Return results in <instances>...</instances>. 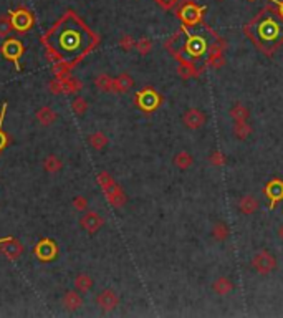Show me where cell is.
Masks as SVG:
<instances>
[{
    "mask_svg": "<svg viewBox=\"0 0 283 318\" xmlns=\"http://www.w3.org/2000/svg\"><path fill=\"white\" fill-rule=\"evenodd\" d=\"M50 33H53V35L56 37V42H58V45L61 47V50L55 55H58L63 60V53H65V50L66 51H75V50L82 48V45L85 43L83 37L88 32L85 30V27H82L80 20L73 19L72 15H68L66 19H63L60 24L55 27V30L50 32Z\"/></svg>",
    "mask_w": 283,
    "mask_h": 318,
    "instance_id": "6da1fadb",
    "label": "cell"
},
{
    "mask_svg": "<svg viewBox=\"0 0 283 318\" xmlns=\"http://www.w3.org/2000/svg\"><path fill=\"white\" fill-rule=\"evenodd\" d=\"M24 51H25L24 43H22L20 40H17V38H7L2 43V47H0V53H2V56L5 60L12 61L17 70H20L19 60L24 56Z\"/></svg>",
    "mask_w": 283,
    "mask_h": 318,
    "instance_id": "7a4b0ae2",
    "label": "cell"
},
{
    "mask_svg": "<svg viewBox=\"0 0 283 318\" xmlns=\"http://www.w3.org/2000/svg\"><path fill=\"white\" fill-rule=\"evenodd\" d=\"M252 269L260 275H268L276 269V257L268 250H260L252 257Z\"/></svg>",
    "mask_w": 283,
    "mask_h": 318,
    "instance_id": "3957f363",
    "label": "cell"
},
{
    "mask_svg": "<svg viewBox=\"0 0 283 318\" xmlns=\"http://www.w3.org/2000/svg\"><path fill=\"white\" fill-rule=\"evenodd\" d=\"M33 253L40 262H53L58 257V245L51 239H42L33 248Z\"/></svg>",
    "mask_w": 283,
    "mask_h": 318,
    "instance_id": "277c9868",
    "label": "cell"
},
{
    "mask_svg": "<svg viewBox=\"0 0 283 318\" xmlns=\"http://www.w3.org/2000/svg\"><path fill=\"white\" fill-rule=\"evenodd\" d=\"M181 119L187 130H200L207 123V114L199 108H189L182 113Z\"/></svg>",
    "mask_w": 283,
    "mask_h": 318,
    "instance_id": "5b68a950",
    "label": "cell"
},
{
    "mask_svg": "<svg viewBox=\"0 0 283 318\" xmlns=\"http://www.w3.org/2000/svg\"><path fill=\"white\" fill-rule=\"evenodd\" d=\"M10 20H12V27H14V30L17 32H28L30 28L33 27V15L28 12V10L25 9H19V10H15V12L10 14Z\"/></svg>",
    "mask_w": 283,
    "mask_h": 318,
    "instance_id": "8992f818",
    "label": "cell"
},
{
    "mask_svg": "<svg viewBox=\"0 0 283 318\" xmlns=\"http://www.w3.org/2000/svg\"><path fill=\"white\" fill-rule=\"evenodd\" d=\"M0 252L4 253L9 260H19L24 253V245L19 239L7 237V239L0 240Z\"/></svg>",
    "mask_w": 283,
    "mask_h": 318,
    "instance_id": "52a82bcc",
    "label": "cell"
},
{
    "mask_svg": "<svg viewBox=\"0 0 283 318\" xmlns=\"http://www.w3.org/2000/svg\"><path fill=\"white\" fill-rule=\"evenodd\" d=\"M80 225H82L88 234H96L98 230L105 225V219H103L98 212L90 211V212H86L82 219H80Z\"/></svg>",
    "mask_w": 283,
    "mask_h": 318,
    "instance_id": "ba28073f",
    "label": "cell"
},
{
    "mask_svg": "<svg viewBox=\"0 0 283 318\" xmlns=\"http://www.w3.org/2000/svg\"><path fill=\"white\" fill-rule=\"evenodd\" d=\"M96 305L100 306L103 311H113L119 305V297L114 290H101L96 297Z\"/></svg>",
    "mask_w": 283,
    "mask_h": 318,
    "instance_id": "9c48e42d",
    "label": "cell"
},
{
    "mask_svg": "<svg viewBox=\"0 0 283 318\" xmlns=\"http://www.w3.org/2000/svg\"><path fill=\"white\" fill-rule=\"evenodd\" d=\"M103 193H105L109 204H111L113 207H118V209H119V207H123L126 204V201H128V199H126L124 190L121 189L116 182H113L111 186L105 187V189H103Z\"/></svg>",
    "mask_w": 283,
    "mask_h": 318,
    "instance_id": "30bf717a",
    "label": "cell"
},
{
    "mask_svg": "<svg viewBox=\"0 0 283 318\" xmlns=\"http://www.w3.org/2000/svg\"><path fill=\"white\" fill-rule=\"evenodd\" d=\"M257 209H258V201L255 196L247 194L239 199V211L244 216H252L253 212H257Z\"/></svg>",
    "mask_w": 283,
    "mask_h": 318,
    "instance_id": "8fae6325",
    "label": "cell"
},
{
    "mask_svg": "<svg viewBox=\"0 0 283 318\" xmlns=\"http://www.w3.org/2000/svg\"><path fill=\"white\" fill-rule=\"evenodd\" d=\"M61 303H63V306H65L68 311H77V310H80L83 306V298H82V295H80L78 292L70 290V292L65 293V297H63Z\"/></svg>",
    "mask_w": 283,
    "mask_h": 318,
    "instance_id": "7c38bea8",
    "label": "cell"
},
{
    "mask_svg": "<svg viewBox=\"0 0 283 318\" xmlns=\"http://www.w3.org/2000/svg\"><path fill=\"white\" fill-rule=\"evenodd\" d=\"M232 290H234V282L229 277H219V279L212 282V292L221 295V297L232 293Z\"/></svg>",
    "mask_w": 283,
    "mask_h": 318,
    "instance_id": "4fadbf2b",
    "label": "cell"
},
{
    "mask_svg": "<svg viewBox=\"0 0 283 318\" xmlns=\"http://www.w3.org/2000/svg\"><path fill=\"white\" fill-rule=\"evenodd\" d=\"M137 103H139V106L143 109H154L156 105L159 103L158 96H156L151 90H146V91H141L139 95H137Z\"/></svg>",
    "mask_w": 283,
    "mask_h": 318,
    "instance_id": "5bb4252c",
    "label": "cell"
},
{
    "mask_svg": "<svg viewBox=\"0 0 283 318\" xmlns=\"http://www.w3.org/2000/svg\"><path fill=\"white\" fill-rule=\"evenodd\" d=\"M35 118H37V121L42 126H50V124H53L56 121V113L50 106H42L37 111Z\"/></svg>",
    "mask_w": 283,
    "mask_h": 318,
    "instance_id": "9a60e30c",
    "label": "cell"
},
{
    "mask_svg": "<svg viewBox=\"0 0 283 318\" xmlns=\"http://www.w3.org/2000/svg\"><path fill=\"white\" fill-rule=\"evenodd\" d=\"M230 237V229L224 221H217L212 227V239L216 242H225Z\"/></svg>",
    "mask_w": 283,
    "mask_h": 318,
    "instance_id": "2e32d148",
    "label": "cell"
},
{
    "mask_svg": "<svg viewBox=\"0 0 283 318\" xmlns=\"http://www.w3.org/2000/svg\"><path fill=\"white\" fill-rule=\"evenodd\" d=\"M252 131H253L252 124L248 123V121H237V123H234V126H232L234 136L237 138V140H240V141L247 140V138L252 135Z\"/></svg>",
    "mask_w": 283,
    "mask_h": 318,
    "instance_id": "e0dca14e",
    "label": "cell"
},
{
    "mask_svg": "<svg viewBox=\"0 0 283 318\" xmlns=\"http://www.w3.org/2000/svg\"><path fill=\"white\" fill-rule=\"evenodd\" d=\"M132 86H134V80H132L129 75H119L118 78H114V93H126L129 91Z\"/></svg>",
    "mask_w": 283,
    "mask_h": 318,
    "instance_id": "ac0fdd59",
    "label": "cell"
},
{
    "mask_svg": "<svg viewBox=\"0 0 283 318\" xmlns=\"http://www.w3.org/2000/svg\"><path fill=\"white\" fill-rule=\"evenodd\" d=\"M248 116H250V109L244 103H235L230 108V118L234 119V123H237V121H248Z\"/></svg>",
    "mask_w": 283,
    "mask_h": 318,
    "instance_id": "d6986e66",
    "label": "cell"
},
{
    "mask_svg": "<svg viewBox=\"0 0 283 318\" xmlns=\"http://www.w3.org/2000/svg\"><path fill=\"white\" fill-rule=\"evenodd\" d=\"M172 163H174V166L177 167V169L186 171L194 164V158L187 151H179L174 158H172Z\"/></svg>",
    "mask_w": 283,
    "mask_h": 318,
    "instance_id": "ffe728a7",
    "label": "cell"
},
{
    "mask_svg": "<svg viewBox=\"0 0 283 318\" xmlns=\"http://www.w3.org/2000/svg\"><path fill=\"white\" fill-rule=\"evenodd\" d=\"M95 85L101 91H106V93H114V78H111L106 73L98 75V77L95 78Z\"/></svg>",
    "mask_w": 283,
    "mask_h": 318,
    "instance_id": "44dd1931",
    "label": "cell"
},
{
    "mask_svg": "<svg viewBox=\"0 0 283 318\" xmlns=\"http://www.w3.org/2000/svg\"><path fill=\"white\" fill-rule=\"evenodd\" d=\"M75 288H77L78 292L86 293L90 292L91 288H93V279L88 275V274H80L77 275V279H75Z\"/></svg>",
    "mask_w": 283,
    "mask_h": 318,
    "instance_id": "7402d4cb",
    "label": "cell"
},
{
    "mask_svg": "<svg viewBox=\"0 0 283 318\" xmlns=\"http://www.w3.org/2000/svg\"><path fill=\"white\" fill-rule=\"evenodd\" d=\"M88 143H90V146L96 149V151H103L106 146H108V138L105 133H101V131H96L93 133L90 138H88Z\"/></svg>",
    "mask_w": 283,
    "mask_h": 318,
    "instance_id": "603a6c76",
    "label": "cell"
},
{
    "mask_svg": "<svg viewBox=\"0 0 283 318\" xmlns=\"http://www.w3.org/2000/svg\"><path fill=\"white\" fill-rule=\"evenodd\" d=\"M202 9H197L195 5H187L186 9L182 10V19L187 22V24H195L200 19Z\"/></svg>",
    "mask_w": 283,
    "mask_h": 318,
    "instance_id": "cb8c5ba5",
    "label": "cell"
},
{
    "mask_svg": "<svg viewBox=\"0 0 283 318\" xmlns=\"http://www.w3.org/2000/svg\"><path fill=\"white\" fill-rule=\"evenodd\" d=\"M63 83H65V95H75L83 88V83L77 78H72L70 75L63 78Z\"/></svg>",
    "mask_w": 283,
    "mask_h": 318,
    "instance_id": "d4e9b609",
    "label": "cell"
},
{
    "mask_svg": "<svg viewBox=\"0 0 283 318\" xmlns=\"http://www.w3.org/2000/svg\"><path fill=\"white\" fill-rule=\"evenodd\" d=\"M43 167H45V171L50 172V174H55V172H58L63 167V163L60 158H56V156H48V158L43 161Z\"/></svg>",
    "mask_w": 283,
    "mask_h": 318,
    "instance_id": "484cf974",
    "label": "cell"
},
{
    "mask_svg": "<svg viewBox=\"0 0 283 318\" xmlns=\"http://www.w3.org/2000/svg\"><path fill=\"white\" fill-rule=\"evenodd\" d=\"M209 163L214 167H222L227 164V156H225L221 149H214V151L209 154Z\"/></svg>",
    "mask_w": 283,
    "mask_h": 318,
    "instance_id": "4316f807",
    "label": "cell"
},
{
    "mask_svg": "<svg viewBox=\"0 0 283 318\" xmlns=\"http://www.w3.org/2000/svg\"><path fill=\"white\" fill-rule=\"evenodd\" d=\"M72 108H73L75 114H78V116H83V114L88 111V101H86L83 96H78V98H75V100H73Z\"/></svg>",
    "mask_w": 283,
    "mask_h": 318,
    "instance_id": "83f0119b",
    "label": "cell"
},
{
    "mask_svg": "<svg viewBox=\"0 0 283 318\" xmlns=\"http://www.w3.org/2000/svg\"><path fill=\"white\" fill-rule=\"evenodd\" d=\"M136 50H137V53L143 55V56H146L151 53V50H153V42L149 38H141V40H137L136 42Z\"/></svg>",
    "mask_w": 283,
    "mask_h": 318,
    "instance_id": "f1b7e54d",
    "label": "cell"
},
{
    "mask_svg": "<svg viewBox=\"0 0 283 318\" xmlns=\"http://www.w3.org/2000/svg\"><path fill=\"white\" fill-rule=\"evenodd\" d=\"M5 108H7V103H4V108H2V113H0V153L4 151L5 146L9 144V136H7V133H5L2 130V124H4V118H5Z\"/></svg>",
    "mask_w": 283,
    "mask_h": 318,
    "instance_id": "f546056e",
    "label": "cell"
},
{
    "mask_svg": "<svg viewBox=\"0 0 283 318\" xmlns=\"http://www.w3.org/2000/svg\"><path fill=\"white\" fill-rule=\"evenodd\" d=\"M267 193H268V196H271L273 199H280L281 196H283V182H280V181L270 182V184H268V187H267Z\"/></svg>",
    "mask_w": 283,
    "mask_h": 318,
    "instance_id": "4dcf8cb0",
    "label": "cell"
},
{
    "mask_svg": "<svg viewBox=\"0 0 283 318\" xmlns=\"http://www.w3.org/2000/svg\"><path fill=\"white\" fill-rule=\"evenodd\" d=\"M48 90L53 95H63V93H65V83H63V78L56 77L55 80H51V82L48 83Z\"/></svg>",
    "mask_w": 283,
    "mask_h": 318,
    "instance_id": "1f68e13d",
    "label": "cell"
},
{
    "mask_svg": "<svg viewBox=\"0 0 283 318\" xmlns=\"http://www.w3.org/2000/svg\"><path fill=\"white\" fill-rule=\"evenodd\" d=\"M12 30L14 27H12V20H10V15L0 17V37H7Z\"/></svg>",
    "mask_w": 283,
    "mask_h": 318,
    "instance_id": "d6a6232c",
    "label": "cell"
},
{
    "mask_svg": "<svg viewBox=\"0 0 283 318\" xmlns=\"http://www.w3.org/2000/svg\"><path fill=\"white\" fill-rule=\"evenodd\" d=\"M119 47L124 51H131L132 48H136V40L131 35H123L119 38Z\"/></svg>",
    "mask_w": 283,
    "mask_h": 318,
    "instance_id": "836d02e7",
    "label": "cell"
},
{
    "mask_svg": "<svg viewBox=\"0 0 283 318\" xmlns=\"http://www.w3.org/2000/svg\"><path fill=\"white\" fill-rule=\"evenodd\" d=\"M96 181H98V184L101 186V189H105V187H108V186H111V184L114 182V179L111 177V174H109V172L101 171L100 174H98Z\"/></svg>",
    "mask_w": 283,
    "mask_h": 318,
    "instance_id": "e575fe53",
    "label": "cell"
},
{
    "mask_svg": "<svg viewBox=\"0 0 283 318\" xmlns=\"http://www.w3.org/2000/svg\"><path fill=\"white\" fill-rule=\"evenodd\" d=\"M73 207L77 211H80V212L86 211V209H88V199L83 198V196H77V198L73 199Z\"/></svg>",
    "mask_w": 283,
    "mask_h": 318,
    "instance_id": "d590c367",
    "label": "cell"
},
{
    "mask_svg": "<svg viewBox=\"0 0 283 318\" xmlns=\"http://www.w3.org/2000/svg\"><path fill=\"white\" fill-rule=\"evenodd\" d=\"M276 235H278V239L283 242V222L278 225V229H276Z\"/></svg>",
    "mask_w": 283,
    "mask_h": 318,
    "instance_id": "8d00e7d4",
    "label": "cell"
},
{
    "mask_svg": "<svg viewBox=\"0 0 283 318\" xmlns=\"http://www.w3.org/2000/svg\"><path fill=\"white\" fill-rule=\"evenodd\" d=\"M281 15H283V4H281Z\"/></svg>",
    "mask_w": 283,
    "mask_h": 318,
    "instance_id": "74e56055",
    "label": "cell"
},
{
    "mask_svg": "<svg viewBox=\"0 0 283 318\" xmlns=\"http://www.w3.org/2000/svg\"><path fill=\"white\" fill-rule=\"evenodd\" d=\"M217 2H224V0H217Z\"/></svg>",
    "mask_w": 283,
    "mask_h": 318,
    "instance_id": "f35d334b",
    "label": "cell"
},
{
    "mask_svg": "<svg viewBox=\"0 0 283 318\" xmlns=\"http://www.w3.org/2000/svg\"><path fill=\"white\" fill-rule=\"evenodd\" d=\"M0 240H2V239H0Z\"/></svg>",
    "mask_w": 283,
    "mask_h": 318,
    "instance_id": "ab89813d",
    "label": "cell"
}]
</instances>
